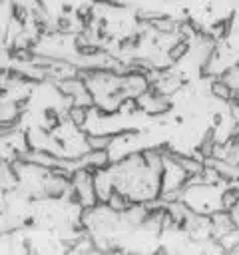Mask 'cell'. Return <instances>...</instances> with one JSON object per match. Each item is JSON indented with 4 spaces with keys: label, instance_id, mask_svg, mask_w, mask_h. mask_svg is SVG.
Masks as SVG:
<instances>
[{
    "label": "cell",
    "instance_id": "6da1fadb",
    "mask_svg": "<svg viewBox=\"0 0 239 255\" xmlns=\"http://www.w3.org/2000/svg\"><path fill=\"white\" fill-rule=\"evenodd\" d=\"M227 211H229V217H231V221H233V227L239 231V201H237L235 205H231Z\"/></svg>",
    "mask_w": 239,
    "mask_h": 255
}]
</instances>
